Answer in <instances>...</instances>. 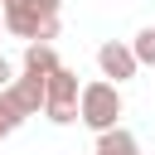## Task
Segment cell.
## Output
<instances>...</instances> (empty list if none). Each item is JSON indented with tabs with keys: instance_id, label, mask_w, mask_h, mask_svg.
I'll list each match as a JSON object with an SVG mask.
<instances>
[{
	"instance_id": "cell-1",
	"label": "cell",
	"mask_w": 155,
	"mask_h": 155,
	"mask_svg": "<svg viewBox=\"0 0 155 155\" xmlns=\"http://www.w3.org/2000/svg\"><path fill=\"white\" fill-rule=\"evenodd\" d=\"M121 111H126V102H121V87L116 82H82V102H78V121L87 126V131H116L121 126Z\"/></svg>"
},
{
	"instance_id": "cell-3",
	"label": "cell",
	"mask_w": 155,
	"mask_h": 155,
	"mask_svg": "<svg viewBox=\"0 0 155 155\" xmlns=\"http://www.w3.org/2000/svg\"><path fill=\"white\" fill-rule=\"evenodd\" d=\"M78 102H82L78 73H73V68H58V73H48V92H44V116H48L53 126H73V121H78Z\"/></svg>"
},
{
	"instance_id": "cell-2",
	"label": "cell",
	"mask_w": 155,
	"mask_h": 155,
	"mask_svg": "<svg viewBox=\"0 0 155 155\" xmlns=\"http://www.w3.org/2000/svg\"><path fill=\"white\" fill-rule=\"evenodd\" d=\"M0 10H5V29L34 44L39 29H44L48 19H58L63 0H0Z\"/></svg>"
},
{
	"instance_id": "cell-4",
	"label": "cell",
	"mask_w": 155,
	"mask_h": 155,
	"mask_svg": "<svg viewBox=\"0 0 155 155\" xmlns=\"http://www.w3.org/2000/svg\"><path fill=\"white\" fill-rule=\"evenodd\" d=\"M44 92H48V78H39V73H19L0 97H5L19 116H39V111H44Z\"/></svg>"
},
{
	"instance_id": "cell-5",
	"label": "cell",
	"mask_w": 155,
	"mask_h": 155,
	"mask_svg": "<svg viewBox=\"0 0 155 155\" xmlns=\"http://www.w3.org/2000/svg\"><path fill=\"white\" fill-rule=\"evenodd\" d=\"M97 68H102V78H111L116 87H121V82H131V78L140 73V63H136L131 44H121V39H107V44L97 48Z\"/></svg>"
},
{
	"instance_id": "cell-8",
	"label": "cell",
	"mask_w": 155,
	"mask_h": 155,
	"mask_svg": "<svg viewBox=\"0 0 155 155\" xmlns=\"http://www.w3.org/2000/svg\"><path fill=\"white\" fill-rule=\"evenodd\" d=\"M131 53H136L140 68H155V24H145V29L131 39Z\"/></svg>"
},
{
	"instance_id": "cell-7",
	"label": "cell",
	"mask_w": 155,
	"mask_h": 155,
	"mask_svg": "<svg viewBox=\"0 0 155 155\" xmlns=\"http://www.w3.org/2000/svg\"><path fill=\"white\" fill-rule=\"evenodd\" d=\"M63 63H58V53H53V44H29L24 48V73H39V78H48V73H58Z\"/></svg>"
},
{
	"instance_id": "cell-9",
	"label": "cell",
	"mask_w": 155,
	"mask_h": 155,
	"mask_svg": "<svg viewBox=\"0 0 155 155\" xmlns=\"http://www.w3.org/2000/svg\"><path fill=\"white\" fill-rule=\"evenodd\" d=\"M19 121H24V116H19V111L0 97V140H5V136H15V131H19Z\"/></svg>"
},
{
	"instance_id": "cell-10",
	"label": "cell",
	"mask_w": 155,
	"mask_h": 155,
	"mask_svg": "<svg viewBox=\"0 0 155 155\" xmlns=\"http://www.w3.org/2000/svg\"><path fill=\"white\" fill-rule=\"evenodd\" d=\"M0 29H5V10H0Z\"/></svg>"
},
{
	"instance_id": "cell-6",
	"label": "cell",
	"mask_w": 155,
	"mask_h": 155,
	"mask_svg": "<svg viewBox=\"0 0 155 155\" xmlns=\"http://www.w3.org/2000/svg\"><path fill=\"white\" fill-rule=\"evenodd\" d=\"M92 155H140V140H136L126 126H116V131H102V136H97Z\"/></svg>"
}]
</instances>
